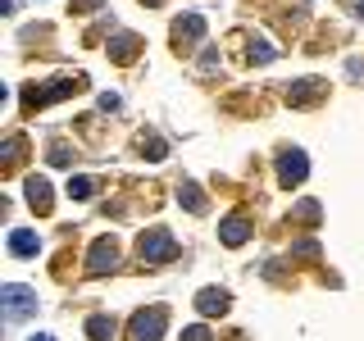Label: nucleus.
I'll return each instance as SVG.
<instances>
[{"mask_svg":"<svg viewBox=\"0 0 364 341\" xmlns=\"http://www.w3.org/2000/svg\"><path fill=\"white\" fill-rule=\"evenodd\" d=\"M178 200L187 205L191 214H205V196H200V187L196 182H182V191H178Z\"/></svg>","mask_w":364,"mask_h":341,"instance_id":"nucleus-15","label":"nucleus"},{"mask_svg":"<svg viewBox=\"0 0 364 341\" xmlns=\"http://www.w3.org/2000/svg\"><path fill=\"white\" fill-rule=\"evenodd\" d=\"M291 223H318V205H314V200H301V205L291 210Z\"/></svg>","mask_w":364,"mask_h":341,"instance_id":"nucleus-18","label":"nucleus"},{"mask_svg":"<svg viewBox=\"0 0 364 341\" xmlns=\"http://www.w3.org/2000/svg\"><path fill=\"white\" fill-rule=\"evenodd\" d=\"M100 0H73V14H82V9H96Z\"/></svg>","mask_w":364,"mask_h":341,"instance_id":"nucleus-21","label":"nucleus"},{"mask_svg":"<svg viewBox=\"0 0 364 341\" xmlns=\"http://www.w3.org/2000/svg\"><path fill=\"white\" fill-rule=\"evenodd\" d=\"M91 191H96L91 178H68V196H73V200H91Z\"/></svg>","mask_w":364,"mask_h":341,"instance_id":"nucleus-17","label":"nucleus"},{"mask_svg":"<svg viewBox=\"0 0 364 341\" xmlns=\"http://www.w3.org/2000/svg\"><path fill=\"white\" fill-rule=\"evenodd\" d=\"M164 323H168V314L159 310V305H151V310H136L128 318V341H159V337H164Z\"/></svg>","mask_w":364,"mask_h":341,"instance_id":"nucleus-1","label":"nucleus"},{"mask_svg":"<svg viewBox=\"0 0 364 341\" xmlns=\"http://www.w3.org/2000/svg\"><path fill=\"white\" fill-rule=\"evenodd\" d=\"M9 250L28 259V255H37V250H41V237L28 232V227H14V232H9Z\"/></svg>","mask_w":364,"mask_h":341,"instance_id":"nucleus-10","label":"nucleus"},{"mask_svg":"<svg viewBox=\"0 0 364 341\" xmlns=\"http://www.w3.org/2000/svg\"><path fill=\"white\" fill-rule=\"evenodd\" d=\"M273 55H278V50H273V45H269V41H259V37H250V50H246V60H250V64H269V60H273Z\"/></svg>","mask_w":364,"mask_h":341,"instance_id":"nucleus-16","label":"nucleus"},{"mask_svg":"<svg viewBox=\"0 0 364 341\" xmlns=\"http://www.w3.org/2000/svg\"><path fill=\"white\" fill-rule=\"evenodd\" d=\"M28 205L37 214H50V182L46 178H28Z\"/></svg>","mask_w":364,"mask_h":341,"instance_id":"nucleus-12","label":"nucleus"},{"mask_svg":"<svg viewBox=\"0 0 364 341\" xmlns=\"http://www.w3.org/2000/svg\"><path fill=\"white\" fill-rule=\"evenodd\" d=\"M0 301H5V318H23V314L37 310V291H32V287H18V282L0 287Z\"/></svg>","mask_w":364,"mask_h":341,"instance_id":"nucleus-4","label":"nucleus"},{"mask_svg":"<svg viewBox=\"0 0 364 341\" xmlns=\"http://www.w3.org/2000/svg\"><path fill=\"white\" fill-rule=\"evenodd\" d=\"M50 164H55V168H68V164H73V155H68V146H64V141H55V146H50Z\"/></svg>","mask_w":364,"mask_h":341,"instance_id":"nucleus-19","label":"nucleus"},{"mask_svg":"<svg viewBox=\"0 0 364 341\" xmlns=\"http://www.w3.org/2000/svg\"><path fill=\"white\" fill-rule=\"evenodd\" d=\"M305 173H310V164H305V151H282V159H278L282 187H296V182H305Z\"/></svg>","mask_w":364,"mask_h":341,"instance_id":"nucleus-6","label":"nucleus"},{"mask_svg":"<svg viewBox=\"0 0 364 341\" xmlns=\"http://www.w3.org/2000/svg\"><path fill=\"white\" fill-rule=\"evenodd\" d=\"M87 337H91V341H109V337H114V318H109V314H91V318H87Z\"/></svg>","mask_w":364,"mask_h":341,"instance_id":"nucleus-14","label":"nucleus"},{"mask_svg":"<svg viewBox=\"0 0 364 341\" xmlns=\"http://www.w3.org/2000/svg\"><path fill=\"white\" fill-rule=\"evenodd\" d=\"M355 14H360V18H364V0H355Z\"/></svg>","mask_w":364,"mask_h":341,"instance_id":"nucleus-22","label":"nucleus"},{"mask_svg":"<svg viewBox=\"0 0 364 341\" xmlns=\"http://www.w3.org/2000/svg\"><path fill=\"white\" fill-rule=\"evenodd\" d=\"M28 341H50V337H28Z\"/></svg>","mask_w":364,"mask_h":341,"instance_id":"nucleus-23","label":"nucleus"},{"mask_svg":"<svg viewBox=\"0 0 364 341\" xmlns=\"http://www.w3.org/2000/svg\"><path fill=\"white\" fill-rule=\"evenodd\" d=\"M136 250H141L146 264H164V259H173V255H178V242L164 232V227H151V232H141Z\"/></svg>","mask_w":364,"mask_h":341,"instance_id":"nucleus-3","label":"nucleus"},{"mask_svg":"<svg viewBox=\"0 0 364 341\" xmlns=\"http://www.w3.org/2000/svg\"><path fill=\"white\" fill-rule=\"evenodd\" d=\"M114 264H119V246H114V237H100V242L91 246V255H87V273L100 278V273H109Z\"/></svg>","mask_w":364,"mask_h":341,"instance_id":"nucleus-5","label":"nucleus"},{"mask_svg":"<svg viewBox=\"0 0 364 341\" xmlns=\"http://www.w3.org/2000/svg\"><path fill=\"white\" fill-rule=\"evenodd\" d=\"M196 310H200L205 318L228 314V291H219V287H205V291H196Z\"/></svg>","mask_w":364,"mask_h":341,"instance_id":"nucleus-9","label":"nucleus"},{"mask_svg":"<svg viewBox=\"0 0 364 341\" xmlns=\"http://www.w3.org/2000/svg\"><path fill=\"white\" fill-rule=\"evenodd\" d=\"M82 87H87V77H64V82H50L46 91L28 87V91H23V109H41V105H50V100H64V96H73V91H82Z\"/></svg>","mask_w":364,"mask_h":341,"instance_id":"nucleus-2","label":"nucleus"},{"mask_svg":"<svg viewBox=\"0 0 364 341\" xmlns=\"http://www.w3.org/2000/svg\"><path fill=\"white\" fill-rule=\"evenodd\" d=\"M146 5H164V0H146Z\"/></svg>","mask_w":364,"mask_h":341,"instance_id":"nucleus-24","label":"nucleus"},{"mask_svg":"<svg viewBox=\"0 0 364 341\" xmlns=\"http://www.w3.org/2000/svg\"><path fill=\"white\" fill-rule=\"evenodd\" d=\"M219 237H223V246H242L246 237H250V223L242 219V214H232V219H223V227H219Z\"/></svg>","mask_w":364,"mask_h":341,"instance_id":"nucleus-13","label":"nucleus"},{"mask_svg":"<svg viewBox=\"0 0 364 341\" xmlns=\"http://www.w3.org/2000/svg\"><path fill=\"white\" fill-rule=\"evenodd\" d=\"M200 37H205V18L200 14H182L173 23V41L178 45H191V41H200Z\"/></svg>","mask_w":364,"mask_h":341,"instance_id":"nucleus-8","label":"nucleus"},{"mask_svg":"<svg viewBox=\"0 0 364 341\" xmlns=\"http://www.w3.org/2000/svg\"><path fill=\"white\" fill-rule=\"evenodd\" d=\"M136 50H141V41H136L132 32H119V37L109 41V55H114L119 64H132V60H136Z\"/></svg>","mask_w":364,"mask_h":341,"instance_id":"nucleus-11","label":"nucleus"},{"mask_svg":"<svg viewBox=\"0 0 364 341\" xmlns=\"http://www.w3.org/2000/svg\"><path fill=\"white\" fill-rule=\"evenodd\" d=\"M182 341H210V332H205V328H187V332H182Z\"/></svg>","mask_w":364,"mask_h":341,"instance_id":"nucleus-20","label":"nucleus"},{"mask_svg":"<svg viewBox=\"0 0 364 341\" xmlns=\"http://www.w3.org/2000/svg\"><path fill=\"white\" fill-rule=\"evenodd\" d=\"M328 96V82H318V77H305V82H296V87H287V105H314V100H323Z\"/></svg>","mask_w":364,"mask_h":341,"instance_id":"nucleus-7","label":"nucleus"}]
</instances>
